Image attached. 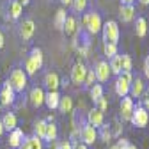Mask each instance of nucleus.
<instances>
[{"label": "nucleus", "mask_w": 149, "mask_h": 149, "mask_svg": "<svg viewBox=\"0 0 149 149\" xmlns=\"http://www.w3.org/2000/svg\"><path fill=\"white\" fill-rule=\"evenodd\" d=\"M82 27H84L91 36L100 34V32H101V27H103V20H101L100 13H96V11L85 13V14L82 16Z\"/></svg>", "instance_id": "f257e3e1"}, {"label": "nucleus", "mask_w": 149, "mask_h": 149, "mask_svg": "<svg viewBox=\"0 0 149 149\" xmlns=\"http://www.w3.org/2000/svg\"><path fill=\"white\" fill-rule=\"evenodd\" d=\"M13 87L14 92H23L27 87V73L22 68H14L9 74V80H7Z\"/></svg>", "instance_id": "f03ea898"}, {"label": "nucleus", "mask_w": 149, "mask_h": 149, "mask_svg": "<svg viewBox=\"0 0 149 149\" xmlns=\"http://www.w3.org/2000/svg\"><path fill=\"white\" fill-rule=\"evenodd\" d=\"M101 32H103V43L117 45V41H119V34H121V32H119L117 22H114V20L105 22L103 27H101Z\"/></svg>", "instance_id": "7ed1b4c3"}, {"label": "nucleus", "mask_w": 149, "mask_h": 149, "mask_svg": "<svg viewBox=\"0 0 149 149\" xmlns=\"http://www.w3.org/2000/svg\"><path fill=\"white\" fill-rule=\"evenodd\" d=\"M132 80H133L132 71H123L117 77V80H116V94L119 98H124V96L130 94V85H132Z\"/></svg>", "instance_id": "20e7f679"}, {"label": "nucleus", "mask_w": 149, "mask_h": 149, "mask_svg": "<svg viewBox=\"0 0 149 149\" xmlns=\"http://www.w3.org/2000/svg\"><path fill=\"white\" fill-rule=\"evenodd\" d=\"M130 123H132L133 126H137V128H146L147 123H149V112H147L142 105H137V107L133 108V114H132Z\"/></svg>", "instance_id": "39448f33"}, {"label": "nucleus", "mask_w": 149, "mask_h": 149, "mask_svg": "<svg viewBox=\"0 0 149 149\" xmlns=\"http://www.w3.org/2000/svg\"><path fill=\"white\" fill-rule=\"evenodd\" d=\"M133 108H135L133 98H130V96L121 98V108H119V117H121V121L130 123V119H132V114H133Z\"/></svg>", "instance_id": "423d86ee"}, {"label": "nucleus", "mask_w": 149, "mask_h": 149, "mask_svg": "<svg viewBox=\"0 0 149 149\" xmlns=\"http://www.w3.org/2000/svg\"><path fill=\"white\" fill-rule=\"evenodd\" d=\"M80 140L85 144V146H92L96 140H98V130L94 126H91V124H84L80 128Z\"/></svg>", "instance_id": "0eeeda50"}, {"label": "nucleus", "mask_w": 149, "mask_h": 149, "mask_svg": "<svg viewBox=\"0 0 149 149\" xmlns=\"http://www.w3.org/2000/svg\"><path fill=\"white\" fill-rule=\"evenodd\" d=\"M94 74H96V82H100V84L108 82L110 74H112L110 68H108V62L107 61H98L96 66H94Z\"/></svg>", "instance_id": "6e6552de"}, {"label": "nucleus", "mask_w": 149, "mask_h": 149, "mask_svg": "<svg viewBox=\"0 0 149 149\" xmlns=\"http://www.w3.org/2000/svg\"><path fill=\"white\" fill-rule=\"evenodd\" d=\"M14 100H16V92L13 91L11 84L9 82L2 84V89H0V103L6 105V107H9V105L14 103Z\"/></svg>", "instance_id": "1a4fd4ad"}, {"label": "nucleus", "mask_w": 149, "mask_h": 149, "mask_svg": "<svg viewBox=\"0 0 149 149\" xmlns=\"http://www.w3.org/2000/svg\"><path fill=\"white\" fill-rule=\"evenodd\" d=\"M87 124H91V126H94L96 130H100L105 124V114H103V112H100L96 107L91 108L89 114H87Z\"/></svg>", "instance_id": "9d476101"}, {"label": "nucleus", "mask_w": 149, "mask_h": 149, "mask_svg": "<svg viewBox=\"0 0 149 149\" xmlns=\"http://www.w3.org/2000/svg\"><path fill=\"white\" fill-rule=\"evenodd\" d=\"M85 74H87V66L82 64V62H77V64L73 66V69H71V82L77 84V85L84 84Z\"/></svg>", "instance_id": "9b49d317"}, {"label": "nucleus", "mask_w": 149, "mask_h": 149, "mask_svg": "<svg viewBox=\"0 0 149 149\" xmlns=\"http://www.w3.org/2000/svg\"><path fill=\"white\" fill-rule=\"evenodd\" d=\"M34 32H36V23H34V20H30V18L23 20L22 25H20V36H22V39H25V41L32 39Z\"/></svg>", "instance_id": "f8f14e48"}, {"label": "nucleus", "mask_w": 149, "mask_h": 149, "mask_svg": "<svg viewBox=\"0 0 149 149\" xmlns=\"http://www.w3.org/2000/svg\"><path fill=\"white\" fill-rule=\"evenodd\" d=\"M25 139H27V137H25V133H23V130H20V128L13 130V132H9V140H7V142H9V147H11V149H18Z\"/></svg>", "instance_id": "ddd939ff"}, {"label": "nucleus", "mask_w": 149, "mask_h": 149, "mask_svg": "<svg viewBox=\"0 0 149 149\" xmlns=\"http://www.w3.org/2000/svg\"><path fill=\"white\" fill-rule=\"evenodd\" d=\"M29 100H30V105L34 108H39L41 105H45V91L41 87H34L29 94Z\"/></svg>", "instance_id": "4468645a"}, {"label": "nucleus", "mask_w": 149, "mask_h": 149, "mask_svg": "<svg viewBox=\"0 0 149 149\" xmlns=\"http://www.w3.org/2000/svg\"><path fill=\"white\" fill-rule=\"evenodd\" d=\"M144 91H146V84L140 77H135L132 80V85H130V94L132 98H142L144 96Z\"/></svg>", "instance_id": "2eb2a0df"}, {"label": "nucleus", "mask_w": 149, "mask_h": 149, "mask_svg": "<svg viewBox=\"0 0 149 149\" xmlns=\"http://www.w3.org/2000/svg\"><path fill=\"white\" fill-rule=\"evenodd\" d=\"M45 85L48 87V91H57L61 87V77L55 71H48L45 74Z\"/></svg>", "instance_id": "dca6fc26"}, {"label": "nucleus", "mask_w": 149, "mask_h": 149, "mask_svg": "<svg viewBox=\"0 0 149 149\" xmlns=\"http://www.w3.org/2000/svg\"><path fill=\"white\" fill-rule=\"evenodd\" d=\"M119 18L123 23H132L135 20V7L133 6H121L119 7Z\"/></svg>", "instance_id": "f3484780"}, {"label": "nucleus", "mask_w": 149, "mask_h": 149, "mask_svg": "<svg viewBox=\"0 0 149 149\" xmlns=\"http://www.w3.org/2000/svg\"><path fill=\"white\" fill-rule=\"evenodd\" d=\"M59 101H61L59 91H48V92H45V103H46V107L50 110L59 108Z\"/></svg>", "instance_id": "a211bd4d"}, {"label": "nucleus", "mask_w": 149, "mask_h": 149, "mask_svg": "<svg viewBox=\"0 0 149 149\" xmlns=\"http://www.w3.org/2000/svg\"><path fill=\"white\" fill-rule=\"evenodd\" d=\"M23 13V6L18 2V0H9V4H7V14L11 20H18V18L22 16Z\"/></svg>", "instance_id": "6ab92c4d"}, {"label": "nucleus", "mask_w": 149, "mask_h": 149, "mask_svg": "<svg viewBox=\"0 0 149 149\" xmlns=\"http://www.w3.org/2000/svg\"><path fill=\"white\" fill-rule=\"evenodd\" d=\"M108 68H110V73L112 74H119L123 73V55H116V57H112L110 61H108Z\"/></svg>", "instance_id": "aec40b11"}, {"label": "nucleus", "mask_w": 149, "mask_h": 149, "mask_svg": "<svg viewBox=\"0 0 149 149\" xmlns=\"http://www.w3.org/2000/svg\"><path fill=\"white\" fill-rule=\"evenodd\" d=\"M0 121H2V124H4V130H7V132H13V130L18 128V119H16V116L13 114V112L4 114V117Z\"/></svg>", "instance_id": "412c9836"}, {"label": "nucleus", "mask_w": 149, "mask_h": 149, "mask_svg": "<svg viewBox=\"0 0 149 149\" xmlns=\"http://www.w3.org/2000/svg\"><path fill=\"white\" fill-rule=\"evenodd\" d=\"M135 34L137 37H146L147 34V20L146 18H137V22H135Z\"/></svg>", "instance_id": "4be33fe9"}, {"label": "nucleus", "mask_w": 149, "mask_h": 149, "mask_svg": "<svg viewBox=\"0 0 149 149\" xmlns=\"http://www.w3.org/2000/svg\"><path fill=\"white\" fill-rule=\"evenodd\" d=\"M66 9L62 7V9H59L57 13H55V20H53V25H55V29L57 30H64V23H66Z\"/></svg>", "instance_id": "5701e85b"}, {"label": "nucleus", "mask_w": 149, "mask_h": 149, "mask_svg": "<svg viewBox=\"0 0 149 149\" xmlns=\"http://www.w3.org/2000/svg\"><path fill=\"white\" fill-rule=\"evenodd\" d=\"M59 110L62 112V114H71V112H73V100L69 96H61Z\"/></svg>", "instance_id": "b1692460"}, {"label": "nucleus", "mask_w": 149, "mask_h": 149, "mask_svg": "<svg viewBox=\"0 0 149 149\" xmlns=\"http://www.w3.org/2000/svg\"><path fill=\"white\" fill-rule=\"evenodd\" d=\"M46 124H48V121H45V119H39V121H36V124H34V135H36V137H39L41 140H45Z\"/></svg>", "instance_id": "393cba45"}, {"label": "nucleus", "mask_w": 149, "mask_h": 149, "mask_svg": "<svg viewBox=\"0 0 149 149\" xmlns=\"http://www.w3.org/2000/svg\"><path fill=\"white\" fill-rule=\"evenodd\" d=\"M77 29H78L77 18H73V16H68V18H66V23H64V30H62V32H66L68 36H73L74 32H77Z\"/></svg>", "instance_id": "a878e982"}, {"label": "nucleus", "mask_w": 149, "mask_h": 149, "mask_svg": "<svg viewBox=\"0 0 149 149\" xmlns=\"http://www.w3.org/2000/svg\"><path fill=\"white\" fill-rule=\"evenodd\" d=\"M57 135H59V130H57V126H55V123H48V124H46L45 140L53 142V140H57Z\"/></svg>", "instance_id": "bb28decb"}, {"label": "nucleus", "mask_w": 149, "mask_h": 149, "mask_svg": "<svg viewBox=\"0 0 149 149\" xmlns=\"http://www.w3.org/2000/svg\"><path fill=\"white\" fill-rule=\"evenodd\" d=\"M103 92H105V91H103V85H101V84H94V85L89 89V96H91L92 101L96 103L100 98H103Z\"/></svg>", "instance_id": "cd10ccee"}, {"label": "nucleus", "mask_w": 149, "mask_h": 149, "mask_svg": "<svg viewBox=\"0 0 149 149\" xmlns=\"http://www.w3.org/2000/svg\"><path fill=\"white\" fill-rule=\"evenodd\" d=\"M103 53H105V57L110 61L112 57H116V55L119 53V52H117V45H112V43H103Z\"/></svg>", "instance_id": "c85d7f7f"}, {"label": "nucleus", "mask_w": 149, "mask_h": 149, "mask_svg": "<svg viewBox=\"0 0 149 149\" xmlns=\"http://www.w3.org/2000/svg\"><path fill=\"white\" fill-rule=\"evenodd\" d=\"M25 144H27L29 149H43V140H41L39 137H36V135L27 137V139H25Z\"/></svg>", "instance_id": "c756f323"}, {"label": "nucleus", "mask_w": 149, "mask_h": 149, "mask_svg": "<svg viewBox=\"0 0 149 149\" xmlns=\"http://www.w3.org/2000/svg\"><path fill=\"white\" fill-rule=\"evenodd\" d=\"M30 59H34L36 61V64L39 66V68H43V62H45V57H43V50L41 48H32L30 50V55H29Z\"/></svg>", "instance_id": "7c9ffc66"}, {"label": "nucleus", "mask_w": 149, "mask_h": 149, "mask_svg": "<svg viewBox=\"0 0 149 149\" xmlns=\"http://www.w3.org/2000/svg\"><path fill=\"white\" fill-rule=\"evenodd\" d=\"M98 139H101L103 142H110L112 140V130L108 124H103L100 128V132H98Z\"/></svg>", "instance_id": "2f4dec72"}, {"label": "nucleus", "mask_w": 149, "mask_h": 149, "mask_svg": "<svg viewBox=\"0 0 149 149\" xmlns=\"http://www.w3.org/2000/svg\"><path fill=\"white\" fill-rule=\"evenodd\" d=\"M37 69H41V68L36 64V61L30 59V57H27V59H25V69H23V71L27 73V77H29V74H34Z\"/></svg>", "instance_id": "473e14b6"}, {"label": "nucleus", "mask_w": 149, "mask_h": 149, "mask_svg": "<svg viewBox=\"0 0 149 149\" xmlns=\"http://www.w3.org/2000/svg\"><path fill=\"white\" fill-rule=\"evenodd\" d=\"M94 84H96V74H94V69H87L85 80H84V87H85V89H91Z\"/></svg>", "instance_id": "72a5a7b5"}, {"label": "nucleus", "mask_w": 149, "mask_h": 149, "mask_svg": "<svg viewBox=\"0 0 149 149\" xmlns=\"http://www.w3.org/2000/svg\"><path fill=\"white\" fill-rule=\"evenodd\" d=\"M71 7L74 9V13H84L87 9V0H73Z\"/></svg>", "instance_id": "f704fd0d"}, {"label": "nucleus", "mask_w": 149, "mask_h": 149, "mask_svg": "<svg viewBox=\"0 0 149 149\" xmlns=\"http://www.w3.org/2000/svg\"><path fill=\"white\" fill-rule=\"evenodd\" d=\"M133 69V61L130 55L123 53V71H132Z\"/></svg>", "instance_id": "c9c22d12"}, {"label": "nucleus", "mask_w": 149, "mask_h": 149, "mask_svg": "<svg viewBox=\"0 0 149 149\" xmlns=\"http://www.w3.org/2000/svg\"><path fill=\"white\" fill-rule=\"evenodd\" d=\"M89 52H91V45H89L87 41H85L82 46H78V48H77V53L80 55V57H89Z\"/></svg>", "instance_id": "e433bc0d"}, {"label": "nucleus", "mask_w": 149, "mask_h": 149, "mask_svg": "<svg viewBox=\"0 0 149 149\" xmlns=\"http://www.w3.org/2000/svg\"><path fill=\"white\" fill-rule=\"evenodd\" d=\"M94 105H96V108H98L100 112H103V114H105V110L108 108V100H107V98L103 96V98H100V100H98V101H96Z\"/></svg>", "instance_id": "4c0bfd02"}, {"label": "nucleus", "mask_w": 149, "mask_h": 149, "mask_svg": "<svg viewBox=\"0 0 149 149\" xmlns=\"http://www.w3.org/2000/svg\"><path fill=\"white\" fill-rule=\"evenodd\" d=\"M116 146H117V147H119V149H126V147H128V146H130V140H128V139H119V140H117V144H116Z\"/></svg>", "instance_id": "58836bf2"}, {"label": "nucleus", "mask_w": 149, "mask_h": 149, "mask_svg": "<svg viewBox=\"0 0 149 149\" xmlns=\"http://www.w3.org/2000/svg\"><path fill=\"white\" fill-rule=\"evenodd\" d=\"M144 77L149 80V55H147L146 61H144Z\"/></svg>", "instance_id": "ea45409f"}, {"label": "nucleus", "mask_w": 149, "mask_h": 149, "mask_svg": "<svg viewBox=\"0 0 149 149\" xmlns=\"http://www.w3.org/2000/svg\"><path fill=\"white\" fill-rule=\"evenodd\" d=\"M59 149H73V142H69V140L59 142Z\"/></svg>", "instance_id": "a19ab883"}, {"label": "nucleus", "mask_w": 149, "mask_h": 149, "mask_svg": "<svg viewBox=\"0 0 149 149\" xmlns=\"http://www.w3.org/2000/svg\"><path fill=\"white\" fill-rule=\"evenodd\" d=\"M73 149H89V146H85L84 142H73Z\"/></svg>", "instance_id": "79ce46f5"}, {"label": "nucleus", "mask_w": 149, "mask_h": 149, "mask_svg": "<svg viewBox=\"0 0 149 149\" xmlns=\"http://www.w3.org/2000/svg\"><path fill=\"white\" fill-rule=\"evenodd\" d=\"M142 107L149 112V98H142Z\"/></svg>", "instance_id": "37998d69"}, {"label": "nucleus", "mask_w": 149, "mask_h": 149, "mask_svg": "<svg viewBox=\"0 0 149 149\" xmlns=\"http://www.w3.org/2000/svg\"><path fill=\"white\" fill-rule=\"evenodd\" d=\"M4 45H6V37H4V34H2V30H0V50L4 48Z\"/></svg>", "instance_id": "c03bdc74"}, {"label": "nucleus", "mask_w": 149, "mask_h": 149, "mask_svg": "<svg viewBox=\"0 0 149 149\" xmlns=\"http://www.w3.org/2000/svg\"><path fill=\"white\" fill-rule=\"evenodd\" d=\"M61 4H62L64 7H71V6H73V0H61Z\"/></svg>", "instance_id": "a18cd8bd"}, {"label": "nucleus", "mask_w": 149, "mask_h": 149, "mask_svg": "<svg viewBox=\"0 0 149 149\" xmlns=\"http://www.w3.org/2000/svg\"><path fill=\"white\" fill-rule=\"evenodd\" d=\"M135 0H121V6H133Z\"/></svg>", "instance_id": "49530a36"}, {"label": "nucleus", "mask_w": 149, "mask_h": 149, "mask_svg": "<svg viewBox=\"0 0 149 149\" xmlns=\"http://www.w3.org/2000/svg\"><path fill=\"white\" fill-rule=\"evenodd\" d=\"M18 2H20L22 6H29V4H30V0H18Z\"/></svg>", "instance_id": "de8ad7c7"}, {"label": "nucleus", "mask_w": 149, "mask_h": 149, "mask_svg": "<svg viewBox=\"0 0 149 149\" xmlns=\"http://www.w3.org/2000/svg\"><path fill=\"white\" fill-rule=\"evenodd\" d=\"M4 132H6V130H4V124H2V121H0V137L4 135Z\"/></svg>", "instance_id": "09e8293b"}, {"label": "nucleus", "mask_w": 149, "mask_h": 149, "mask_svg": "<svg viewBox=\"0 0 149 149\" xmlns=\"http://www.w3.org/2000/svg\"><path fill=\"white\" fill-rule=\"evenodd\" d=\"M18 149H29V147H27V144H25V140L22 142V146H20V147H18Z\"/></svg>", "instance_id": "8fccbe9b"}, {"label": "nucleus", "mask_w": 149, "mask_h": 149, "mask_svg": "<svg viewBox=\"0 0 149 149\" xmlns=\"http://www.w3.org/2000/svg\"><path fill=\"white\" fill-rule=\"evenodd\" d=\"M139 2H140L142 6H149V0H139Z\"/></svg>", "instance_id": "3c124183"}, {"label": "nucleus", "mask_w": 149, "mask_h": 149, "mask_svg": "<svg viewBox=\"0 0 149 149\" xmlns=\"http://www.w3.org/2000/svg\"><path fill=\"white\" fill-rule=\"evenodd\" d=\"M126 149H139V147H137V146H135V144H130V146H128V147H126Z\"/></svg>", "instance_id": "603ef678"}, {"label": "nucleus", "mask_w": 149, "mask_h": 149, "mask_svg": "<svg viewBox=\"0 0 149 149\" xmlns=\"http://www.w3.org/2000/svg\"><path fill=\"white\" fill-rule=\"evenodd\" d=\"M108 149H119V147H117V146H116V144H112V146H110V147H108Z\"/></svg>", "instance_id": "864d4df0"}, {"label": "nucleus", "mask_w": 149, "mask_h": 149, "mask_svg": "<svg viewBox=\"0 0 149 149\" xmlns=\"http://www.w3.org/2000/svg\"><path fill=\"white\" fill-rule=\"evenodd\" d=\"M0 89H2V80H0Z\"/></svg>", "instance_id": "5fc2aeb1"}, {"label": "nucleus", "mask_w": 149, "mask_h": 149, "mask_svg": "<svg viewBox=\"0 0 149 149\" xmlns=\"http://www.w3.org/2000/svg\"><path fill=\"white\" fill-rule=\"evenodd\" d=\"M0 108H2V103H0Z\"/></svg>", "instance_id": "6e6d98bb"}, {"label": "nucleus", "mask_w": 149, "mask_h": 149, "mask_svg": "<svg viewBox=\"0 0 149 149\" xmlns=\"http://www.w3.org/2000/svg\"><path fill=\"white\" fill-rule=\"evenodd\" d=\"M87 2H89V0H87Z\"/></svg>", "instance_id": "4d7b16f0"}]
</instances>
